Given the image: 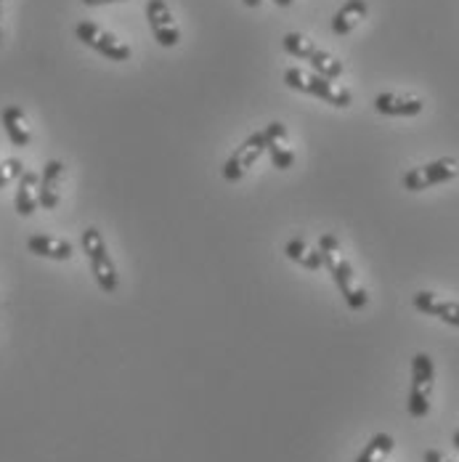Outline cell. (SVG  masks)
<instances>
[{
    "instance_id": "obj_1",
    "label": "cell",
    "mask_w": 459,
    "mask_h": 462,
    "mask_svg": "<svg viewBox=\"0 0 459 462\" xmlns=\"http://www.w3.org/2000/svg\"><path fill=\"white\" fill-rule=\"evenodd\" d=\"M319 253H322L324 266L329 269V274L335 279L340 295L345 298L348 309L353 311H362L369 303V295L364 287H356V274H353V266L340 258V242L335 234H322L319 236Z\"/></svg>"
},
{
    "instance_id": "obj_2",
    "label": "cell",
    "mask_w": 459,
    "mask_h": 462,
    "mask_svg": "<svg viewBox=\"0 0 459 462\" xmlns=\"http://www.w3.org/2000/svg\"><path fill=\"white\" fill-rule=\"evenodd\" d=\"M281 139H287V125L284 123H269L263 131H255L252 136H247V139L234 149V154H231L229 160L224 162V168H221V176L226 181H239L261 160V154L269 152V143Z\"/></svg>"
},
{
    "instance_id": "obj_3",
    "label": "cell",
    "mask_w": 459,
    "mask_h": 462,
    "mask_svg": "<svg viewBox=\"0 0 459 462\" xmlns=\"http://www.w3.org/2000/svg\"><path fill=\"white\" fill-rule=\"evenodd\" d=\"M80 245H83V253L88 258V266H91V274L96 279V284L104 290V292H117L120 287V274L109 258V250H106V242L101 236V231L96 226H88L80 236Z\"/></svg>"
},
{
    "instance_id": "obj_4",
    "label": "cell",
    "mask_w": 459,
    "mask_h": 462,
    "mask_svg": "<svg viewBox=\"0 0 459 462\" xmlns=\"http://www.w3.org/2000/svg\"><path fill=\"white\" fill-rule=\"evenodd\" d=\"M284 83H287L292 91L311 93V96L322 98V101L337 106V109L351 106V91L337 88L332 80H326V78L317 75V72H303V69H298V67H289V69L284 72Z\"/></svg>"
},
{
    "instance_id": "obj_5",
    "label": "cell",
    "mask_w": 459,
    "mask_h": 462,
    "mask_svg": "<svg viewBox=\"0 0 459 462\" xmlns=\"http://www.w3.org/2000/svg\"><path fill=\"white\" fill-rule=\"evenodd\" d=\"M281 48H284L289 56H295V59L311 61L314 72L326 78V80H337V78L343 75V61L335 59L332 53L322 51L319 46H314V43H311L306 35H300V32H287V35L281 38Z\"/></svg>"
},
{
    "instance_id": "obj_6",
    "label": "cell",
    "mask_w": 459,
    "mask_h": 462,
    "mask_svg": "<svg viewBox=\"0 0 459 462\" xmlns=\"http://www.w3.org/2000/svg\"><path fill=\"white\" fill-rule=\"evenodd\" d=\"M436 383V367L427 354H414L412 359V388L407 399V410L414 420H422L430 412V393Z\"/></svg>"
},
{
    "instance_id": "obj_7",
    "label": "cell",
    "mask_w": 459,
    "mask_h": 462,
    "mask_svg": "<svg viewBox=\"0 0 459 462\" xmlns=\"http://www.w3.org/2000/svg\"><path fill=\"white\" fill-rule=\"evenodd\" d=\"M75 38L83 43V46L93 48L96 53L112 59V61H128L131 59V46L123 43L117 35L106 32L104 27H98L96 22H80L75 27Z\"/></svg>"
},
{
    "instance_id": "obj_8",
    "label": "cell",
    "mask_w": 459,
    "mask_h": 462,
    "mask_svg": "<svg viewBox=\"0 0 459 462\" xmlns=\"http://www.w3.org/2000/svg\"><path fill=\"white\" fill-rule=\"evenodd\" d=\"M457 176V162L452 157H441V160H433L422 168H412L407 176H404V189L409 191H422V189H430V186L446 184Z\"/></svg>"
},
{
    "instance_id": "obj_9",
    "label": "cell",
    "mask_w": 459,
    "mask_h": 462,
    "mask_svg": "<svg viewBox=\"0 0 459 462\" xmlns=\"http://www.w3.org/2000/svg\"><path fill=\"white\" fill-rule=\"evenodd\" d=\"M146 19H149V27H151V35L154 41L162 48L179 46L181 41V30L170 14V5L165 0H149L146 3Z\"/></svg>"
},
{
    "instance_id": "obj_10",
    "label": "cell",
    "mask_w": 459,
    "mask_h": 462,
    "mask_svg": "<svg viewBox=\"0 0 459 462\" xmlns=\"http://www.w3.org/2000/svg\"><path fill=\"white\" fill-rule=\"evenodd\" d=\"M414 309L425 317H436L441 322L459 327V303H454V300H441L438 295L422 290L414 295Z\"/></svg>"
},
{
    "instance_id": "obj_11",
    "label": "cell",
    "mask_w": 459,
    "mask_h": 462,
    "mask_svg": "<svg viewBox=\"0 0 459 462\" xmlns=\"http://www.w3.org/2000/svg\"><path fill=\"white\" fill-rule=\"evenodd\" d=\"M64 179V162L61 160H48L41 173L38 184V205L43 210H56L59 208V186Z\"/></svg>"
},
{
    "instance_id": "obj_12",
    "label": "cell",
    "mask_w": 459,
    "mask_h": 462,
    "mask_svg": "<svg viewBox=\"0 0 459 462\" xmlns=\"http://www.w3.org/2000/svg\"><path fill=\"white\" fill-rule=\"evenodd\" d=\"M27 250L38 258H48V261H69L75 255L72 242L59 239V236H48V234H32L27 239Z\"/></svg>"
},
{
    "instance_id": "obj_13",
    "label": "cell",
    "mask_w": 459,
    "mask_h": 462,
    "mask_svg": "<svg viewBox=\"0 0 459 462\" xmlns=\"http://www.w3.org/2000/svg\"><path fill=\"white\" fill-rule=\"evenodd\" d=\"M374 109L388 117H414L425 109V104L412 96H396V93H380L374 98Z\"/></svg>"
},
{
    "instance_id": "obj_14",
    "label": "cell",
    "mask_w": 459,
    "mask_h": 462,
    "mask_svg": "<svg viewBox=\"0 0 459 462\" xmlns=\"http://www.w3.org/2000/svg\"><path fill=\"white\" fill-rule=\"evenodd\" d=\"M0 120H3L5 136H8V141H11L14 146L24 149V146L32 143V134H30V125H27V115H24L19 106H14V104L5 106V109L0 112Z\"/></svg>"
},
{
    "instance_id": "obj_15",
    "label": "cell",
    "mask_w": 459,
    "mask_h": 462,
    "mask_svg": "<svg viewBox=\"0 0 459 462\" xmlns=\"http://www.w3.org/2000/svg\"><path fill=\"white\" fill-rule=\"evenodd\" d=\"M367 0H345L343 8L332 16V32H335V35H348V32H353V27L367 16Z\"/></svg>"
},
{
    "instance_id": "obj_16",
    "label": "cell",
    "mask_w": 459,
    "mask_h": 462,
    "mask_svg": "<svg viewBox=\"0 0 459 462\" xmlns=\"http://www.w3.org/2000/svg\"><path fill=\"white\" fill-rule=\"evenodd\" d=\"M38 184H41V179L32 171H24L22 173L19 186H16V199H14L16 213L22 218H30L35 213V208H38Z\"/></svg>"
},
{
    "instance_id": "obj_17",
    "label": "cell",
    "mask_w": 459,
    "mask_h": 462,
    "mask_svg": "<svg viewBox=\"0 0 459 462\" xmlns=\"http://www.w3.org/2000/svg\"><path fill=\"white\" fill-rule=\"evenodd\" d=\"M284 255H287L289 261H295L298 266L308 269V272H319L324 266L322 253H319V250H308V245H306L303 239H289V242L284 245Z\"/></svg>"
},
{
    "instance_id": "obj_18",
    "label": "cell",
    "mask_w": 459,
    "mask_h": 462,
    "mask_svg": "<svg viewBox=\"0 0 459 462\" xmlns=\"http://www.w3.org/2000/svg\"><path fill=\"white\" fill-rule=\"evenodd\" d=\"M393 436L390 433H374L364 447V452L356 457V462H385V457L393 452Z\"/></svg>"
},
{
    "instance_id": "obj_19",
    "label": "cell",
    "mask_w": 459,
    "mask_h": 462,
    "mask_svg": "<svg viewBox=\"0 0 459 462\" xmlns=\"http://www.w3.org/2000/svg\"><path fill=\"white\" fill-rule=\"evenodd\" d=\"M269 157H271V165L276 171H289L295 165V152L292 149H284L279 141L269 143Z\"/></svg>"
},
{
    "instance_id": "obj_20",
    "label": "cell",
    "mask_w": 459,
    "mask_h": 462,
    "mask_svg": "<svg viewBox=\"0 0 459 462\" xmlns=\"http://www.w3.org/2000/svg\"><path fill=\"white\" fill-rule=\"evenodd\" d=\"M22 173H24V162H22L19 157H8V160H3V162H0V189H3V186H8L11 181H19V179H22Z\"/></svg>"
},
{
    "instance_id": "obj_21",
    "label": "cell",
    "mask_w": 459,
    "mask_h": 462,
    "mask_svg": "<svg viewBox=\"0 0 459 462\" xmlns=\"http://www.w3.org/2000/svg\"><path fill=\"white\" fill-rule=\"evenodd\" d=\"M422 462H452V460H446L438 449H427V452L422 455Z\"/></svg>"
},
{
    "instance_id": "obj_22",
    "label": "cell",
    "mask_w": 459,
    "mask_h": 462,
    "mask_svg": "<svg viewBox=\"0 0 459 462\" xmlns=\"http://www.w3.org/2000/svg\"><path fill=\"white\" fill-rule=\"evenodd\" d=\"M86 5H109V3H125V0H83Z\"/></svg>"
},
{
    "instance_id": "obj_23",
    "label": "cell",
    "mask_w": 459,
    "mask_h": 462,
    "mask_svg": "<svg viewBox=\"0 0 459 462\" xmlns=\"http://www.w3.org/2000/svg\"><path fill=\"white\" fill-rule=\"evenodd\" d=\"M242 3H244L247 8H258V5H261L263 0H242Z\"/></svg>"
},
{
    "instance_id": "obj_24",
    "label": "cell",
    "mask_w": 459,
    "mask_h": 462,
    "mask_svg": "<svg viewBox=\"0 0 459 462\" xmlns=\"http://www.w3.org/2000/svg\"><path fill=\"white\" fill-rule=\"evenodd\" d=\"M276 5H281V8H287V5H292L295 0H274Z\"/></svg>"
},
{
    "instance_id": "obj_25",
    "label": "cell",
    "mask_w": 459,
    "mask_h": 462,
    "mask_svg": "<svg viewBox=\"0 0 459 462\" xmlns=\"http://www.w3.org/2000/svg\"><path fill=\"white\" fill-rule=\"evenodd\" d=\"M0 38H3V0H0Z\"/></svg>"
},
{
    "instance_id": "obj_26",
    "label": "cell",
    "mask_w": 459,
    "mask_h": 462,
    "mask_svg": "<svg viewBox=\"0 0 459 462\" xmlns=\"http://www.w3.org/2000/svg\"><path fill=\"white\" fill-rule=\"evenodd\" d=\"M452 444H454V449H457V452H459V430H457V433H454V439H452Z\"/></svg>"
}]
</instances>
